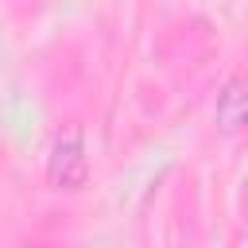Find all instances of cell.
<instances>
[{"instance_id": "cell-2", "label": "cell", "mask_w": 248, "mask_h": 248, "mask_svg": "<svg viewBox=\"0 0 248 248\" xmlns=\"http://www.w3.org/2000/svg\"><path fill=\"white\" fill-rule=\"evenodd\" d=\"M213 116L225 132H240L248 124V85L244 81H229L221 93H217V105H213Z\"/></svg>"}, {"instance_id": "cell-1", "label": "cell", "mask_w": 248, "mask_h": 248, "mask_svg": "<svg viewBox=\"0 0 248 248\" xmlns=\"http://www.w3.org/2000/svg\"><path fill=\"white\" fill-rule=\"evenodd\" d=\"M89 174V159H85V143H81V132L70 128L66 136L54 140V151H50V163H46V178L54 190H78Z\"/></svg>"}]
</instances>
